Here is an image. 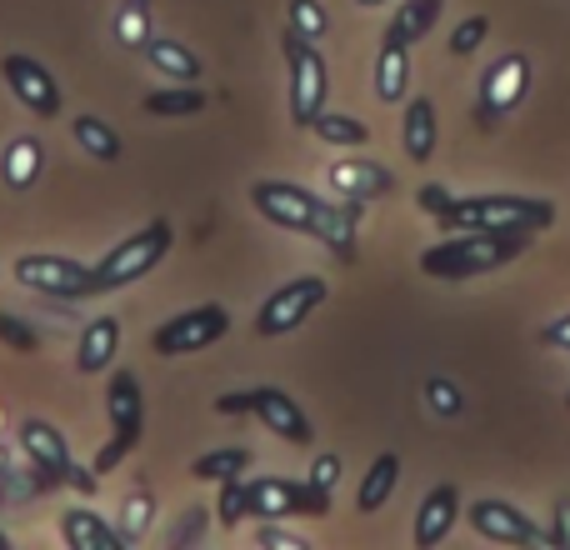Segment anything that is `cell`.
I'll list each match as a JSON object with an SVG mask.
<instances>
[{"instance_id":"cell-1","label":"cell","mask_w":570,"mask_h":550,"mask_svg":"<svg viewBox=\"0 0 570 550\" xmlns=\"http://www.w3.org/2000/svg\"><path fill=\"white\" fill-rule=\"evenodd\" d=\"M531 230H455L451 240L431 246L421 256V271L431 281H471V275L501 271L515 256H525Z\"/></svg>"},{"instance_id":"cell-2","label":"cell","mask_w":570,"mask_h":550,"mask_svg":"<svg viewBox=\"0 0 570 550\" xmlns=\"http://www.w3.org/2000/svg\"><path fill=\"white\" fill-rule=\"evenodd\" d=\"M556 206L535 196H455L441 216V230H551Z\"/></svg>"},{"instance_id":"cell-3","label":"cell","mask_w":570,"mask_h":550,"mask_svg":"<svg viewBox=\"0 0 570 550\" xmlns=\"http://www.w3.org/2000/svg\"><path fill=\"white\" fill-rule=\"evenodd\" d=\"M281 50H285V100H291V120L301 130H311V120L325 110L331 100V70H325V56L315 40L295 36L285 26L281 36Z\"/></svg>"},{"instance_id":"cell-4","label":"cell","mask_w":570,"mask_h":550,"mask_svg":"<svg viewBox=\"0 0 570 550\" xmlns=\"http://www.w3.org/2000/svg\"><path fill=\"white\" fill-rule=\"evenodd\" d=\"M170 246H176V230H170V220H150V226L130 230L120 246H110L106 256L90 266V271H96V285H100V291H126V285L146 281V275L170 256Z\"/></svg>"},{"instance_id":"cell-5","label":"cell","mask_w":570,"mask_h":550,"mask_svg":"<svg viewBox=\"0 0 570 550\" xmlns=\"http://www.w3.org/2000/svg\"><path fill=\"white\" fill-rule=\"evenodd\" d=\"M106 415H110V441H106V451L96 455V471H116V465L140 445V431H146V395H140V375L136 371L110 375Z\"/></svg>"},{"instance_id":"cell-6","label":"cell","mask_w":570,"mask_h":550,"mask_svg":"<svg viewBox=\"0 0 570 550\" xmlns=\"http://www.w3.org/2000/svg\"><path fill=\"white\" fill-rule=\"evenodd\" d=\"M246 515L256 521H301V515H331V491L315 481H281V475H256L246 481Z\"/></svg>"},{"instance_id":"cell-7","label":"cell","mask_w":570,"mask_h":550,"mask_svg":"<svg viewBox=\"0 0 570 550\" xmlns=\"http://www.w3.org/2000/svg\"><path fill=\"white\" fill-rule=\"evenodd\" d=\"M216 411L220 415H256L271 435H281V441H291V445H311V435H315L311 431V415H305L285 391H276V385L230 391V395H220V401H216Z\"/></svg>"},{"instance_id":"cell-8","label":"cell","mask_w":570,"mask_h":550,"mask_svg":"<svg viewBox=\"0 0 570 550\" xmlns=\"http://www.w3.org/2000/svg\"><path fill=\"white\" fill-rule=\"evenodd\" d=\"M10 275H16L26 291L46 295V301H86V295L100 291L96 271L70 256H50V251H26V256H16Z\"/></svg>"},{"instance_id":"cell-9","label":"cell","mask_w":570,"mask_h":550,"mask_svg":"<svg viewBox=\"0 0 570 550\" xmlns=\"http://www.w3.org/2000/svg\"><path fill=\"white\" fill-rule=\"evenodd\" d=\"M250 206H256L271 226L301 230V236L315 240L321 236V220H325V206H331V200H321L315 190L295 186V180H256V186H250Z\"/></svg>"},{"instance_id":"cell-10","label":"cell","mask_w":570,"mask_h":550,"mask_svg":"<svg viewBox=\"0 0 570 550\" xmlns=\"http://www.w3.org/2000/svg\"><path fill=\"white\" fill-rule=\"evenodd\" d=\"M325 295H331L325 275H295V281H285L281 291L271 295L266 305H261V315H256V335L276 341V335L301 331V325L325 305Z\"/></svg>"},{"instance_id":"cell-11","label":"cell","mask_w":570,"mask_h":550,"mask_svg":"<svg viewBox=\"0 0 570 550\" xmlns=\"http://www.w3.org/2000/svg\"><path fill=\"white\" fill-rule=\"evenodd\" d=\"M226 331H230V311L216 301H206V305H196V311H180V315H170L166 325H156L150 351L156 355H196V351H206V345H216Z\"/></svg>"},{"instance_id":"cell-12","label":"cell","mask_w":570,"mask_h":550,"mask_svg":"<svg viewBox=\"0 0 570 550\" xmlns=\"http://www.w3.org/2000/svg\"><path fill=\"white\" fill-rule=\"evenodd\" d=\"M465 521H471L475 536H485V541H495V546H551V531H541L521 505L501 501V495H481V501L465 511Z\"/></svg>"},{"instance_id":"cell-13","label":"cell","mask_w":570,"mask_h":550,"mask_svg":"<svg viewBox=\"0 0 570 550\" xmlns=\"http://www.w3.org/2000/svg\"><path fill=\"white\" fill-rule=\"evenodd\" d=\"M0 76H6V86H10V96L20 100V106L30 110V116H40V120H56L60 110V86H56V76H50L46 66H40L36 56H6L0 60Z\"/></svg>"},{"instance_id":"cell-14","label":"cell","mask_w":570,"mask_h":550,"mask_svg":"<svg viewBox=\"0 0 570 550\" xmlns=\"http://www.w3.org/2000/svg\"><path fill=\"white\" fill-rule=\"evenodd\" d=\"M20 451L30 455V465H36L40 485H66L70 481V445L66 435L56 431L50 421H40V415H30L26 425H20Z\"/></svg>"},{"instance_id":"cell-15","label":"cell","mask_w":570,"mask_h":550,"mask_svg":"<svg viewBox=\"0 0 570 550\" xmlns=\"http://www.w3.org/2000/svg\"><path fill=\"white\" fill-rule=\"evenodd\" d=\"M325 186L335 190L341 200H381L395 190V176L381 166V160H365V156H341L331 170H325Z\"/></svg>"},{"instance_id":"cell-16","label":"cell","mask_w":570,"mask_h":550,"mask_svg":"<svg viewBox=\"0 0 570 550\" xmlns=\"http://www.w3.org/2000/svg\"><path fill=\"white\" fill-rule=\"evenodd\" d=\"M455 521H461V491H455V481L431 485L425 501H421V511H415V536H411L415 550L441 546L445 536L455 531Z\"/></svg>"},{"instance_id":"cell-17","label":"cell","mask_w":570,"mask_h":550,"mask_svg":"<svg viewBox=\"0 0 570 550\" xmlns=\"http://www.w3.org/2000/svg\"><path fill=\"white\" fill-rule=\"evenodd\" d=\"M531 86V60L525 56H501L481 76V116H505Z\"/></svg>"},{"instance_id":"cell-18","label":"cell","mask_w":570,"mask_h":550,"mask_svg":"<svg viewBox=\"0 0 570 550\" xmlns=\"http://www.w3.org/2000/svg\"><path fill=\"white\" fill-rule=\"evenodd\" d=\"M116 351H120V321L116 315H96V321H86V331H80L76 371L80 375L110 371V365H116Z\"/></svg>"},{"instance_id":"cell-19","label":"cell","mask_w":570,"mask_h":550,"mask_svg":"<svg viewBox=\"0 0 570 550\" xmlns=\"http://www.w3.org/2000/svg\"><path fill=\"white\" fill-rule=\"evenodd\" d=\"M435 140H441V120H435V100L431 96H411L405 100V120H401V146L415 166L435 156Z\"/></svg>"},{"instance_id":"cell-20","label":"cell","mask_w":570,"mask_h":550,"mask_svg":"<svg viewBox=\"0 0 570 550\" xmlns=\"http://www.w3.org/2000/svg\"><path fill=\"white\" fill-rule=\"evenodd\" d=\"M60 541H66L70 550H126L116 526H110L106 515L86 511V505H76V511L60 515Z\"/></svg>"},{"instance_id":"cell-21","label":"cell","mask_w":570,"mask_h":550,"mask_svg":"<svg viewBox=\"0 0 570 550\" xmlns=\"http://www.w3.org/2000/svg\"><path fill=\"white\" fill-rule=\"evenodd\" d=\"M140 56H146V66H150V70H160V76L176 80V86H196V80H200V60H196V50L180 46V40H170V36H150Z\"/></svg>"},{"instance_id":"cell-22","label":"cell","mask_w":570,"mask_h":550,"mask_svg":"<svg viewBox=\"0 0 570 550\" xmlns=\"http://www.w3.org/2000/svg\"><path fill=\"white\" fill-rule=\"evenodd\" d=\"M405 86H411V46L381 40V50H375V96H381L385 106H401Z\"/></svg>"},{"instance_id":"cell-23","label":"cell","mask_w":570,"mask_h":550,"mask_svg":"<svg viewBox=\"0 0 570 550\" xmlns=\"http://www.w3.org/2000/svg\"><path fill=\"white\" fill-rule=\"evenodd\" d=\"M46 170V146L36 136H16L6 146V160H0V176H6V190H30Z\"/></svg>"},{"instance_id":"cell-24","label":"cell","mask_w":570,"mask_h":550,"mask_svg":"<svg viewBox=\"0 0 570 550\" xmlns=\"http://www.w3.org/2000/svg\"><path fill=\"white\" fill-rule=\"evenodd\" d=\"M395 481H401V455L395 451H381L371 461V471H365L361 491H355V505H361V515H375L385 501L395 495Z\"/></svg>"},{"instance_id":"cell-25","label":"cell","mask_w":570,"mask_h":550,"mask_svg":"<svg viewBox=\"0 0 570 550\" xmlns=\"http://www.w3.org/2000/svg\"><path fill=\"white\" fill-rule=\"evenodd\" d=\"M441 10H445V0H405V6L391 16V30H385V40H401V46H415V40H425V36L435 30Z\"/></svg>"},{"instance_id":"cell-26","label":"cell","mask_w":570,"mask_h":550,"mask_svg":"<svg viewBox=\"0 0 570 550\" xmlns=\"http://www.w3.org/2000/svg\"><path fill=\"white\" fill-rule=\"evenodd\" d=\"M70 136H76V146L86 150L90 160H100V166L120 160V150H126V146H120V136H116V126H106L100 116H86V110L70 120Z\"/></svg>"},{"instance_id":"cell-27","label":"cell","mask_w":570,"mask_h":550,"mask_svg":"<svg viewBox=\"0 0 570 550\" xmlns=\"http://www.w3.org/2000/svg\"><path fill=\"white\" fill-rule=\"evenodd\" d=\"M250 471V451L246 445H220V451H206V455H196L190 461V475L196 481H236V475H246Z\"/></svg>"},{"instance_id":"cell-28","label":"cell","mask_w":570,"mask_h":550,"mask_svg":"<svg viewBox=\"0 0 570 550\" xmlns=\"http://www.w3.org/2000/svg\"><path fill=\"white\" fill-rule=\"evenodd\" d=\"M311 130L325 140V146H335V150H355V146H365V140H371V130H365L355 116H341V110H321V116L311 120Z\"/></svg>"},{"instance_id":"cell-29","label":"cell","mask_w":570,"mask_h":550,"mask_svg":"<svg viewBox=\"0 0 570 550\" xmlns=\"http://www.w3.org/2000/svg\"><path fill=\"white\" fill-rule=\"evenodd\" d=\"M150 521H156V495L146 491V485H136V491L120 501V521H116V531H120V541L126 546H136L140 536L150 531Z\"/></svg>"},{"instance_id":"cell-30","label":"cell","mask_w":570,"mask_h":550,"mask_svg":"<svg viewBox=\"0 0 570 550\" xmlns=\"http://www.w3.org/2000/svg\"><path fill=\"white\" fill-rule=\"evenodd\" d=\"M156 36V26H150V0H120L116 10V40L126 50H146V40Z\"/></svg>"},{"instance_id":"cell-31","label":"cell","mask_w":570,"mask_h":550,"mask_svg":"<svg viewBox=\"0 0 570 550\" xmlns=\"http://www.w3.org/2000/svg\"><path fill=\"white\" fill-rule=\"evenodd\" d=\"M146 110L150 116H196V110H206V90L200 86H166V90H150L146 96Z\"/></svg>"},{"instance_id":"cell-32","label":"cell","mask_w":570,"mask_h":550,"mask_svg":"<svg viewBox=\"0 0 570 550\" xmlns=\"http://www.w3.org/2000/svg\"><path fill=\"white\" fill-rule=\"evenodd\" d=\"M285 26H291L295 36H305V40H315V46H321L325 30H331V16H325L321 0H291V10H285Z\"/></svg>"},{"instance_id":"cell-33","label":"cell","mask_w":570,"mask_h":550,"mask_svg":"<svg viewBox=\"0 0 570 550\" xmlns=\"http://www.w3.org/2000/svg\"><path fill=\"white\" fill-rule=\"evenodd\" d=\"M216 521L226 526V531H236V526L246 521V475H236V481H220V505H216Z\"/></svg>"},{"instance_id":"cell-34","label":"cell","mask_w":570,"mask_h":550,"mask_svg":"<svg viewBox=\"0 0 570 550\" xmlns=\"http://www.w3.org/2000/svg\"><path fill=\"white\" fill-rule=\"evenodd\" d=\"M485 36H491V20H485V16H465L461 26L451 30V56H461V60L475 56V50L485 46Z\"/></svg>"},{"instance_id":"cell-35","label":"cell","mask_w":570,"mask_h":550,"mask_svg":"<svg viewBox=\"0 0 570 550\" xmlns=\"http://www.w3.org/2000/svg\"><path fill=\"white\" fill-rule=\"evenodd\" d=\"M0 341H6V351H16V355H36L40 351V335L30 331L20 315H6V311H0Z\"/></svg>"},{"instance_id":"cell-36","label":"cell","mask_w":570,"mask_h":550,"mask_svg":"<svg viewBox=\"0 0 570 550\" xmlns=\"http://www.w3.org/2000/svg\"><path fill=\"white\" fill-rule=\"evenodd\" d=\"M256 546H266V550H311V541H305V536L285 531V521H261Z\"/></svg>"},{"instance_id":"cell-37","label":"cell","mask_w":570,"mask_h":550,"mask_svg":"<svg viewBox=\"0 0 570 550\" xmlns=\"http://www.w3.org/2000/svg\"><path fill=\"white\" fill-rule=\"evenodd\" d=\"M206 531H210V515H206V505H190V511H186V521H180L176 531H170V546H176V550H186V546H196Z\"/></svg>"},{"instance_id":"cell-38","label":"cell","mask_w":570,"mask_h":550,"mask_svg":"<svg viewBox=\"0 0 570 550\" xmlns=\"http://www.w3.org/2000/svg\"><path fill=\"white\" fill-rule=\"evenodd\" d=\"M425 401H431V411L435 415H461V391H455L451 381H441V375H435V381H425Z\"/></svg>"},{"instance_id":"cell-39","label":"cell","mask_w":570,"mask_h":550,"mask_svg":"<svg viewBox=\"0 0 570 550\" xmlns=\"http://www.w3.org/2000/svg\"><path fill=\"white\" fill-rule=\"evenodd\" d=\"M541 345L546 351H566L570 355V315H556V321L541 325Z\"/></svg>"},{"instance_id":"cell-40","label":"cell","mask_w":570,"mask_h":550,"mask_svg":"<svg viewBox=\"0 0 570 550\" xmlns=\"http://www.w3.org/2000/svg\"><path fill=\"white\" fill-rule=\"evenodd\" d=\"M551 550H570V495L556 501V521H551Z\"/></svg>"},{"instance_id":"cell-41","label":"cell","mask_w":570,"mask_h":550,"mask_svg":"<svg viewBox=\"0 0 570 550\" xmlns=\"http://www.w3.org/2000/svg\"><path fill=\"white\" fill-rule=\"evenodd\" d=\"M311 481H315V485H325V491H335V481H341V455H315Z\"/></svg>"},{"instance_id":"cell-42","label":"cell","mask_w":570,"mask_h":550,"mask_svg":"<svg viewBox=\"0 0 570 550\" xmlns=\"http://www.w3.org/2000/svg\"><path fill=\"white\" fill-rule=\"evenodd\" d=\"M451 200H455V196H451V190H445V186H421V210H425V216H435V220H441Z\"/></svg>"},{"instance_id":"cell-43","label":"cell","mask_w":570,"mask_h":550,"mask_svg":"<svg viewBox=\"0 0 570 550\" xmlns=\"http://www.w3.org/2000/svg\"><path fill=\"white\" fill-rule=\"evenodd\" d=\"M66 485H76V491L90 501V495H96V465H90V471H86V465H70V481Z\"/></svg>"},{"instance_id":"cell-44","label":"cell","mask_w":570,"mask_h":550,"mask_svg":"<svg viewBox=\"0 0 570 550\" xmlns=\"http://www.w3.org/2000/svg\"><path fill=\"white\" fill-rule=\"evenodd\" d=\"M355 6H365V10H375V6H385V0H355Z\"/></svg>"},{"instance_id":"cell-45","label":"cell","mask_w":570,"mask_h":550,"mask_svg":"<svg viewBox=\"0 0 570 550\" xmlns=\"http://www.w3.org/2000/svg\"><path fill=\"white\" fill-rule=\"evenodd\" d=\"M0 550H10V536L6 531H0Z\"/></svg>"},{"instance_id":"cell-46","label":"cell","mask_w":570,"mask_h":550,"mask_svg":"<svg viewBox=\"0 0 570 550\" xmlns=\"http://www.w3.org/2000/svg\"><path fill=\"white\" fill-rule=\"evenodd\" d=\"M566 405H570V395H566Z\"/></svg>"}]
</instances>
